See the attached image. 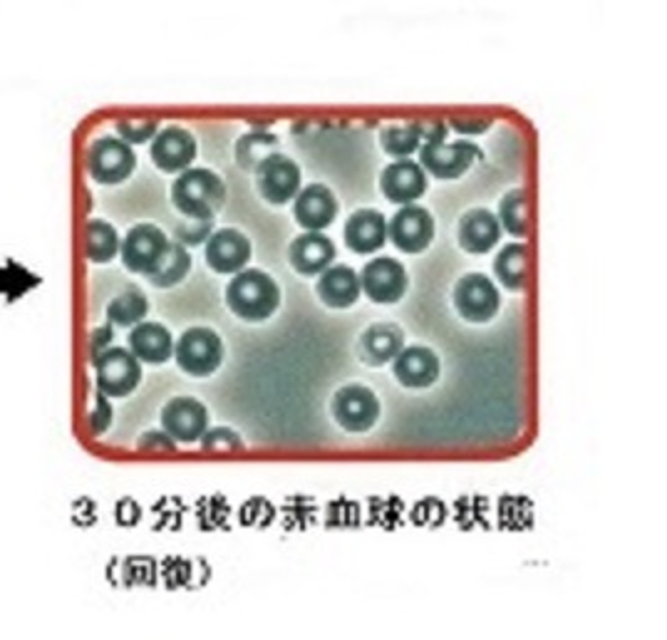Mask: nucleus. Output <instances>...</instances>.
<instances>
[{"instance_id":"7c9ffc66","label":"nucleus","mask_w":667,"mask_h":640,"mask_svg":"<svg viewBox=\"0 0 667 640\" xmlns=\"http://www.w3.org/2000/svg\"><path fill=\"white\" fill-rule=\"evenodd\" d=\"M499 226L514 236V239H524L526 231H529V209H526V191L524 189H512L499 204Z\"/></svg>"},{"instance_id":"412c9836","label":"nucleus","mask_w":667,"mask_h":640,"mask_svg":"<svg viewBox=\"0 0 667 640\" xmlns=\"http://www.w3.org/2000/svg\"><path fill=\"white\" fill-rule=\"evenodd\" d=\"M288 256H291V263L298 274L315 276L323 274V271L332 263V259H336V247H332V241L326 234L309 231L298 236V239L291 243Z\"/></svg>"},{"instance_id":"7ed1b4c3","label":"nucleus","mask_w":667,"mask_h":640,"mask_svg":"<svg viewBox=\"0 0 667 640\" xmlns=\"http://www.w3.org/2000/svg\"><path fill=\"white\" fill-rule=\"evenodd\" d=\"M174 357L191 378H209L224 363V343L212 328L197 326L181 332L177 346H174Z\"/></svg>"},{"instance_id":"f3484780","label":"nucleus","mask_w":667,"mask_h":640,"mask_svg":"<svg viewBox=\"0 0 667 640\" xmlns=\"http://www.w3.org/2000/svg\"><path fill=\"white\" fill-rule=\"evenodd\" d=\"M392 363L394 378L400 380V385H405V388L423 390L435 385L437 378H440V357L423 346L400 350Z\"/></svg>"},{"instance_id":"9b49d317","label":"nucleus","mask_w":667,"mask_h":640,"mask_svg":"<svg viewBox=\"0 0 667 640\" xmlns=\"http://www.w3.org/2000/svg\"><path fill=\"white\" fill-rule=\"evenodd\" d=\"M360 288L375 303L390 305L398 303L407 291V274L400 261L394 259H375L367 263L360 274Z\"/></svg>"},{"instance_id":"1a4fd4ad","label":"nucleus","mask_w":667,"mask_h":640,"mask_svg":"<svg viewBox=\"0 0 667 640\" xmlns=\"http://www.w3.org/2000/svg\"><path fill=\"white\" fill-rule=\"evenodd\" d=\"M496 286L487 276L469 274L454 286V305L464 321L469 323H487L499 313Z\"/></svg>"},{"instance_id":"4468645a","label":"nucleus","mask_w":667,"mask_h":640,"mask_svg":"<svg viewBox=\"0 0 667 640\" xmlns=\"http://www.w3.org/2000/svg\"><path fill=\"white\" fill-rule=\"evenodd\" d=\"M152 160L162 172H187L197 160V139L184 127H164L152 142Z\"/></svg>"},{"instance_id":"ddd939ff","label":"nucleus","mask_w":667,"mask_h":640,"mask_svg":"<svg viewBox=\"0 0 667 640\" xmlns=\"http://www.w3.org/2000/svg\"><path fill=\"white\" fill-rule=\"evenodd\" d=\"M388 234L394 241V247H398L400 251L419 253V251H425L435 239V222H432V216H429L427 209L407 204L392 216Z\"/></svg>"},{"instance_id":"aec40b11","label":"nucleus","mask_w":667,"mask_h":640,"mask_svg":"<svg viewBox=\"0 0 667 640\" xmlns=\"http://www.w3.org/2000/svg\"><path fill=\"white\" fill-rule=\"evenodd\" d=\"M460 247L469 253H487L502 239V226L499 218L487 209H471L462 216L460 229H456Z\"/></svg>"},{"instance_id":"473e14b6","label":"nucleus","mask_w":667,"mask_h":640,"mask_svg":"<svg viewBox=\"0 0 667 640\" xmlns=\"http://www.w3.org/2000/svg\"><path fill=\"white\" fill-rule=\"evenodd\" d=\"M117 131L122 135V142L139 145L156 137L160 125H156V122H117Z\"/></svg>"},{"instance_id":"a878e982","label":"nucleus","mask_w":667,"mask_h":640,"mask_svg":"<svg viewBox=\"0 0 667 640\" xmlns=\"http://www.w3.org/2000/svg\"><path fill=\"white\" fill-rule=\"evenodd\" d=\"M149 311L147 296L139 291V288H127V291L117 293L108 305V321L112 326L131 328L139 326L144 321V315Z\"/></svg>"},{"instance_id":"c85d7f7f","label":"nucleus","mask_w":667,"mask_h":640,"mask_svg":"<svg viewBox=\"0 0 667 640\" xmlns=\"http://www.w3.org/2000/svg\"><path fill=\"white\" fill-rule=\"evenodd\" d=\"M382 149L394 160H407L412 152H417L423 142V125L410 122V125H392L380 131Z\"/></svg>"},{"instance_id":"20e7f679","label":"nucleus","mask_w":667,"mask_h":640,"mask_svg":"<svg viewBox=\"0 0 667 640\" xmlns=\"http://www.w3.org/2000/svg\"><path fill=\"white\" fill-rule=\"evenodd\" d=\"M166 249H169V239L166 234L154 224H137L131 226L129 234L122 241V263L131 274L152 276L164 259Z\"/></svg>"},{"instance_id":"39448f33","label":"nucleus","mask_w":667,"mask_h":640,"mask_svg":"<svg viewBox=\"0 0 667 640\" xmlns=\"http://www.w3.org/2000/svg\"><path fill=\"white\" fill-rule=\"evenodd\" d=\"M98 388L104 398H127L142 382V365L127 348H110L95 357Z\"/></svg>"},{"instance_id":"f257e3e1","label":"nucleus","mask_w":667,"mask_h":640,"mask_svg":"<svg viewBox=\"0 0 667 640\" xmlns=\"http://www.w3.org/2000/svg\"><path fill=\"white\" fill-rule=\"evenodd\" d=\"M226 303L241 321L261 323L278 311L280 291L276 280L259 268L239 271L226 288Z\"/></svg>"},{"instance_id":"72a5a7b5","label":"nucleus","mask_w":667,"mask_h":640,"mask_svg":"<svg viewBox=\"0 0 667 640\" xmlns=\"http://www.w3.org/2000/svg\"><path fill=\"white\" fill-rule=\"evenodd\" d=\"M209 234H212V222H184L177 226V241L189 243V247H197V243L206 241Z\"/></svg>"},{"instance_id":"dca6fc26","label":"nucleus","mask_w":667,"mask_h":640,"mask_svg":"<svg viewBox=\"0 0 667 640\" xmlns=\"http://www.w3.org/2000/svg\"><path fill=\"white\" fill-rule=\"evenodd\" d=\"M380 189L394 204H410L427 191V174L423 166L412 160H400L385 166L380 177Z\"/></svg>"},{"instance_id":"5701e85b","label":"nucleus","mask_w":667,"mask_h":640,"mask_svg":"<svg viewBox=\"0 0 667 640\" xmlns=\"http://www.w3.org/2000/svg\"><path fill=\"white\" fill-rule=\"evenodd\" d=\"M129 350L142 363H166L174 355L172 332L160 323H139L129 332Z\"/></svg>"},{"instance_id":"bb28decb","label":"nucleus","mask_w":667,"mask_h":640,"mask_svg":"<svg viewBox=\"0 0 667 640\" xmlns=\"http://www.w3.org/2000/svg\"><path fill=\"white\" fill-rule=\"evenodd\" d=\"M119 234L114 231V226L102 222V218H90L85 231V249L87 256L95 263H108L119 253Z\"/></svg>"},{"instance_id":"f03ea898","label":"nucleus","mask_w":667,"mask_h":640,"mask_svg":"<svg viewBox=\"0 0 667 640\" xmlns=\"http://www.w3.org/2000/svg\"><path fill=\"white\" fill-rule=\"evenodd\" d=\"M174 206L194 222H212L226 201V184L212 170H187L172 187Z\"/></svg>"},{"instance_id":"393cba45","label":"nucleus","mask_w":667,"mask_h":640,"mask_svg":"<svg viewBox=\"0 0 667 640\" xmlns=\"http://www.w3.org/2000/svg\"><path fill=\"white\" fill-rule=\"evenodd\" d=\"M494 271L499 280L512 291H524L526 278H529V251L524 243H508L494 261Z\"/></svg>"},{"instance_id":"e433bc0d","label":"nucleus","mask_w":667,"mask_h":640,"mask_svg":"<svg viewBox=\"0 0 667 640\" xmlns=\"http://www.w3.org/2000/svg\"><path fill=\"white\" fill-rule=\"evenodd\" d=\"M489 120H454V129L464 131V135H479V131L489 129Z\"/></svg>"},{"instance_id":"2f4dec72","label":"nucleus","mask_w":667,"mask_h":640,"mask_svg":"<svg viewBox=\"0 0 667 640\" xmlns=\"http://www.w3.org/2000/svg\"><path fill=\"white\" fill-rule=\"evenodd\" d=\"M201 447L209 452H226V450H241L243 440L239 432H234L231 427H216L201 435Z\"/></svg>"},{"instance_id":"423d86ee","label":"nucleus","mask_w":667,"mask_h":640,"mask_svg":"<svg viewBox=\"0 0 667 640\" xmlns=\"http://www.w3.org/2000/svg\"><path fill=\"white\" fill-rule=\"evenodd\" d=\"M332 417L348 432H367L380 419V400L365 385H345L332 398Z\"/></svg>"},{"instance_id":"f8f14e48","label":"nucleus","mask_w":667,"mask_h":640,"mask_svg":"<svg viewBox=\"0 0 667 640\" xmlns=\"http://www.w3.org/2000/svg\"><path fill=\"white\" fill-rule=\"evenodd\" d=\"M209 427V412L197 398H172L162 407V429L174 442H197Z\"/></svg>"},{"instance_id":"4be33fe9","label":"nucleus","mask_w":667,"mask_h":640,"mask_svg":"<svg viewBox=\"0 0 667 640\" xmlns=\"http://www.w3.org/2000/svg\"><path fill=\"white\" fill-rule=\"evenodd\" d=\"M388 239V222L375 209H360L345 222V243L355 253H373Z\"/></svg>"},{"instance_id":"cd10ccee","label":"nucleus","mask_w":667,"mask_h":640,"mask_svg":"<svg viewBox=\"0 0 667 640\" xmlns=\"http://www.w3.org/2000/svg\"><path fill=\"white\" fill-rule=\"evenodd\" d=\"M189 268H191V256H189V251L184 249V243L169 241V249H166L160 268L149 276V284L156 288H172V286H177L179 280L187 278Z\"/></svg>"},{"instance_id":"6ab92c4d","label":"nucleus","mask_w":667,"mask_h":640,"mask_svg":"<svg viewBox=\"0 0 667 640\" xmlns=\"http://www.w3.org/2000/svg\"><path fill=\"white\" fill-rule=\"evenodd\" d=\"M402 343H405V332L398 326H392V323H375V326L360 336L357 355L365 365L380 367L394 361V355L402 350Z\"/></svg>"},{"instance_id":"f704fd0d","label":"nucleus","mask_w":667,"mask_h":640,"mask_svg":"<svg viewBox=\"0 0 667 640\" xmlns=\"http://www.w3.org/2000/svg\"><path fill=\"white\" fill-rule=\"evenodd\" d=\"M137 447H139V450H149V452H152V450L154 452H160V450L174 452V450H177V442H174L166 432H162V429H152V432H144L142 437H139Z\"/></svg>"},{"instance_id":"a211bd4d","label":"nucleus","mask_w":667,"mask_h":640,"mask_svg":"<svg viewBox=\"0 0 667 640\" xmlns=\"http://www.w3.org/2000/svg\"><path fill=\"white\" fill-rule=\"evenodd\" d=\"M338 201L336 194L323 184H311L295 199V218L303 229L320 231L336 222Z\"/></svg>"},{"instance_id":"0eeeda50","label":"nucleus","mask_w":667,"mask_h":640,"mask_svg":"<svg viewBox=\"0 0 667 640\" xmlns=\"http://www.w3.org/2000/svg\"><path fill=\"white\" fill-rule=\"evenodd\" d=\"M481 156L484 154L474 142H425L417 164L437 179H456Z\"/></svg>"},{"instance_id":"2eb2a0df","label":"nucleus","mask_w":667,"mask_h":640,"mask_svg":"<svg viewBox=\"0 0 667 640\" xmlns=\"http://www.w3.org/2000/svg\"><path fill=\"white\" fill-rule=\"evenodd\" d=\"M251 259L249 236L236 229L214 231L206 239V263L216 274H239Z\"/></svg>"},{"instance_id":"4c0bfd02","label":"nucleus","mask_w":667,"mask_h":640,"mask_svg":"<svg viewBox=\"0 0 667 640\" xmlns=\"http://www.w3.org/2000/svg\"><path fill=\"white\" fill-rule=\"evenodd\" d=\"M444 137H446L444 122H429V125H423V142H444Z\"/></svg>"},{"instance_id":"58836bf2","label":"nucleus","mask_w":667,"mask_h":640,"mask_svg":"<svg viewBox=\"0 0 667 640\" xmlns=\"http://www.w3.org/2000/svg\"><path fill=\"white\" fill-rule=\"evenodd\" d=\"M110 338H112V328H102V330L95 332V340H92V353H95V350H98V346H100V343H102V346H108V343H110Z\"/></svg>"},{"instance_id":"b1692460","label":"nucleus","mask_w":667,"mask_h":640,"mask_svg":"<svg viewBox=\"0 0 667 640\" xmlns=\"http://www.w3.org/2000/svg\"><path fill=\"white\" fill-rule=\"evenodd\" d=\"M318 296L328 309H350L360 298V276L348 266L326 268L318 280Z\"/></svg>"},{"instance_id":"6e6552de","label":"nucleus","mask_w":667,"mask_h":640,"mask_svg":"<svg viewBox=\"0 0 667 640\" xmlns=\"http://www.w3.org/2000/svg\"><path fill=\"white\" fill-rule=\"evenodd\" d=\"M135 164L137 156L131 152V147L114 137L98 139L87 152V170H90V177L100 184L125 181L135 172Z\"/></svg>"},{"instance_id":"c756f323","label":"nucleus","mask_w":667,"mask_h":640,"mask_svg":"<svg viewBox=\"0 0 667 640\" xmlns=\"http://www.w3.org/2000/svg\"><path fill=\"white\" fill-rule=\"evenodd\" d=\"M278 139L268 131H251L243 139H239L236 145V160L243 170H259V164L263 160H268L270 154H276Z\"/></svg>"},{"instance_id":"9d476101","label":"nucleus","mask_w":667,"mask_h":640,"mask_svg":"<svg viewBox=\"0 0 667 640\" xmlns=\"http://www.w3.org/2000/svg\"><path fill=\"white\" fill-rule=\"evenodd\" d=\"M256 184L261 197L266 199L268 204L284 206L286 201H291L298 191H301V170H298L293 160L276 152L259 164Z\"/></svg>"},{"instance_id":"c9c22d12","label":"nucleus","mask_w":667,"mask_h":640,"mask_svg":"<svg viewBox=\"0 0 667 640\" xmlns=\"http://www.w3.org/2000/svg\"><path fill=\"white\" fill-rule=\"evenodd\" d=\"M110 419H112V407H110V402L104 400V394L100 392V398H98V402H95V407H92V412H90V427H92V432H95V435H102L104 429L110 427Z\"/></svg>"}]
</instances>
